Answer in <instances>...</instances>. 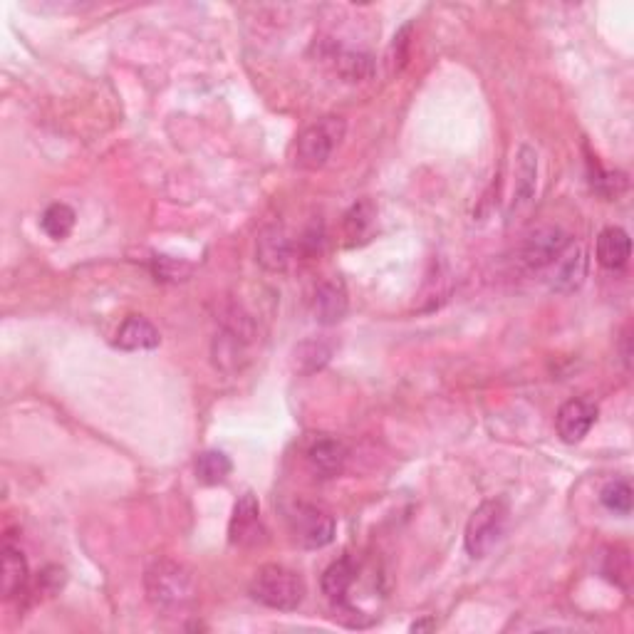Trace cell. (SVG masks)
Listing matches in <instances>:
<instances>
[{
	"label": "cell",
	"instance_id": "cell-1",
	"mask_svg": "<svg viewBox=\"0 0 634 634\" xmlns=\"http://www.w3.org/2000/svg\"><path fill=\"white\" fill-rule=\"evenodd\" d=\"M251 597L261 605L270 607V610L280 612H293L303 605L305 595H308V587L305 580L300 578L295 570L283 568V565H263L256 570L251 580Z\"/></svg>",
	"mask_w": 634,
	"mask_h": 634
},
{
	"label": "cell",
	"instance_id": "cell-2",
	"mask_svg": "<svg viewBox=\"0 0 634 634\" xmlns=\"http://www.w3.org/2000/svg\"><path fill=\"white\" fill-rule=\"evenodd\" d=\"M144 590L152 605L161 610H176L196 597V585L189 570L174 560H157L144 575Z\"/></svg>",
	"mask_w": 634,
	"mask_h": 634
},
{
	"label": "cell",
	"instance_id": "cell-3",
	"mask_svg": "<svg viewBox=\"0 0 634 634\" xmlns=\"http://www.w3.org/2000/svg\"><path fill=\"white\" fill-rule=\"evenodd\" d=\"M508 516H511V511H508V503L503 498H488V501H483L471 513L469 523H466V553L471 558H486L501 543L503 533L508 528Z\"/></svg>",
	"mask_w": 634,
	"mask_h": 634
},
{
	"label": "cell",
	"instance_id": "cell-4",
	"mask_svg": "<svg viewBox=\"0 0 634 634\" xmlns=\"http://www.w3.org/2000/svg\"><path fill=\"white\" fill-rule=\"evenodd\" d=\"M347 124L342 117H325L313 127L305 129L298 137V147H295V161L300 169H322L327 159L332 157L337 144L345 139Z\"/></svg>",
	"mask_w": 634,
	"mask_h": 634
},
{
	"label": "cell",
	"instance_id": "cell-5",
	"mask_svg": "<svg viewBox=\"0 0 634 634\" xmlns=\"http://www.w3.org/2000/svg\"><path fill=\"white\" fill-rule=\"evenodd\" d=\"M288 526L295 543L308 550H320L335 540V518L313 503H295L288 511Z\"/></svg>",
	"mask_w": 634,
	"mask_h": 634
},
{
	"label": "cell",
	"instance_id": "cell-6",
	"mask_svg": "<svg viewBox=\"0 0 634 634\" xmlns=\"http://www.w3.org/2000/svg\"><path fill=\"white\" fill-rule=\"evenodd\" d=\"M570 246V236L558 226H543L533 231L523 243V263L533 270H543L553 265Z\"/></svg>",
	"mask_w": 634,
	"mask_h": 634
},
{
	"label": "cell",
	"instance_id": "cell-7",
	"mask_svg": "<svg viewBox=\"0 0 634 634\" xmlns=\"http://www.w3.org/2000/svg\"><path fill=\"white\" fill-rule=\"evenodd\" d=\"M265 528L261 521V506L253 493H243L233 508L231 523H228V540L238 548H256L263 543Z\"/></svg>",
	"mask_w": 634,
	"mask_h": 634
},
{
	"label": "cell",
	"instance_id": "cell-8",
	"mask_svg": "<svg viewBox=\"0 0 634 634\" xmlns=\"http://www.w3.org/2000/svg\"><path fill=\"white\" fill-rule=\"evenodd\" d=\"M597 422V404L590 399H570L558 409L555 429L565 444H578L590 434L592 424Z\"/></svg>",
	"mask_w": 634,
	"mask_h": 634
},
{
	"label": "cell",
	"instance_id": "cell-9",
	"mask_svg": "<svg viewBox=\"0 0 634 634\" xmlns=\"http://www.w3.org/2000/svg\"><path fill=\"white\" fill-rule=\"evenodd\" d=\"M308 464L313 474L320 478H335L345 471L347 464V446L335 436H322L315 439L308 449Z\"/></svg>",
	"mask_w": 634,
	"mask_h": 634
},
{
	"label": "cell",
	"instance_id": "cell-10",
	"mask_svg": "<svg viewBox=\"0 0 634 634\" xmlns=\"http://www.w3.org/2000/svg\"><path fill=\"white\" fill-rule=\"evenodd\" d=\"M161 335L157 327L142 315H132L122 322V327L117 330L114 337V347L124 352H142V350H154L159 347Z\"/></svg>",
	"mask_w": 634,
	"mask_h": 634
},
{
	"label": "cell",
	"instance_id": "cell-11",
	"mask_svg": "<svg viewBox=\"0 0 634 634\" xmlns=\"http://www.w3.org/2000/svg\"><path fill=\"white\" fill-rule=\"evenodd\" d=\"M630 236L622 228L612 226L605 228V231L597 236V246H595V256L597 263L607 270H622L627 263H630Z\"/></svg>",
	"mask_w": 634,
	"mask_h": 634
},
{
	"label": "cell",
	"instance_id": "cell-12",
	"mask_svg": "<svg viewBox=\"0 0 634 634\" xmlns=\"http://www.w3.org/2000/svg\"><path fill=\"white\" fill-rule=\"evenodd\" d=\"M587 275V258L580 246L570 243L565 248L563 256L555 261V275H553V290L558 293H575L580 288L582 280Z\"/></svg>",
	"mask_w": 634,
	"mask_h": 634
},
{
	"label": "cell",
	"instance_id": "cell-13",
	"mask_svg": "<svg viewBox=\"0 0 634 634\" xmlns=\"http://www.w3.org/2000/svg\"><path fill=\"white\" fill-rule=\"evenodd\" d=\"M516 184H513V209L533 201L535 184H538V154L528 144H521L516 154Z\"/></svg>",
	"mask_w": 634,
	"mask_h": 634
},
{
	"label": "cell",
	"instance_id": "cell-14",
	"mask_svg": "<svg viewBox=\"0 0 634 634\" xmlns=\"http://www.w3.org/2000/svg\"><path fill=\"white\" fill-rule=\"evenodd\" d=\"M290 256H293V246H290L283 228L280 226L265 228L261 238H258V263H261L265 270L280 273V270L288 268Z\"/></svg>",
	"mask_w": 634,
	"mask_h": 634
},
{
	"label": "cell",
	"instance_id": "cell-15",
	"mask_svg": "<svg viewBox=\"0 0 634 634\" xmlns=\"http://www.w3.org/2000/svg\"><path fill=\"white\" fill-rule=\"evenodd\" d=\"M355 578H357V563L350 558V555H345V558L335 560V563L322 573V582H320L322 592H325L327 600L335 602V605H345L347 592H350Z\"/></svg>",
	"mask_w": 634,
	"mask_h": 634
},
{
	"label": "cell",
	"instance_id": "cell-16",
	"mask_svg": "<svg viewBox=\"0 0 634 634\" xmlns=\"http://www.w3.org/2000/svg\"><path fill=\"white\" fill-rule=\"evenodd\" d=\"M313 310L320 325H337L347 315V293L342 283H322L315 293Z\"/></svg>",
	"mask_w": 634,
	"mask_h": 634
},
{
	"label": "cell",
	"instance_id": "cell-17",
	"mask_svg": "<svg viewBox=\"0 0 634 634\" xmlns=\"http://www.w3.org/2000/svg\"><path fill=\"white\" fill-rule=\"evenodd\" d=\"M28 585V560L13 545H5L3 550V597L10 600V597L20 595Z\"/></svg>",
	"mask_w": 634,
	"mask_h": 634
},
{
	"label": "cell",
	"instance_id": "cell-18",
	"mask_svg": "<svg viewBox=\"0 0 634 634\" xmlns=\"http://www.w3.org/2000/svg\"><path fill=\"white\" fill-rule=\"evenodd\" d=\"M231 471L233 464L223 451H204L196 459V478L204 486H218V483H223L231 476Z\"/></svg>",
	"mask_w": 634,
	"mask_h": 634
},
{
	"label": "cell",
	"instance_id": "cell-19",
	"mask_svg": "<svg viewBox=\"0 0 634 634\" xmlns=\"http://www.w3.org/2000/svg\"><path fill=\"white\" fill-rule=\"evenodd\" d=\"M75 221L77 216L70 206L53 204L45 209L43 218H40V226H43V231L48 233L53 241H65V238L72 233V228H75Z\"/></svg>",
	"mask_w": 634,
	"mask_h": 634
},
{
	"label": "cell",
	"instance_id": "cell-20",
	"mask_svg": "<svg viewBox=\"0 0 634 634\" xmlns=\"http://www.w3.org/2000/svg\"><path fill=\"white\" fill-rule=\"evenodd\" d=\"M332 345L322 340H308L295 350V367L305 374H313L330 362Z\"/></svg>",
	"mask_w": 634,
	"mask_h": 634
},
{
	"label": "cell",
	"instance_id": "cell-21",
	"mask_svg": "<svg viewBox=\"0 0 634 634\" xmlns=\"http://www.w3.org/2000/svg\"><path fill=\"white\" fill-rule=\"evenodd\" d=\"M337 72H340L347 82L370 80L374 72V62L372 57L365 53H340L337 55Z\"/></svg>",
	"mask_w": 634,
	"mask_h": 634
},
{
	"label": "cell",
	"instance_id": "cell-22",
	"mask_svg": "<svg viewBox=\"0 0 634 634\" xmlns=\"http://www.w3.org/2000/svg\"><path fill=\"white\" fill-rule=\"evenodd\" d=\"M602 506L617 516H630L632 513V486L627 481H612L602 488L600 493Z\"/></svg>",
	"mask_w": 634,
	"mask_h": 634
},
{
	"label": "cell",
	"instance_id": "cell-23",
	"mask_svg": "<svg viewBox=\"0 0 634 634\" xmlns=\"http://www.w3.org/2000/svg\"><path fill=\"white\" fill-rule=\"evenodd\" d=\"M374 221V209L370 201H362V204H355L345 216V233L347 238L357 241V238H365L370 233Z\"/></svg>",
	"mask_w": 634,
	"mask_h": 634
},
{
	"label": "cell",
	"instance_id": "cell-24",
	"mask_svg": "<svg viewBox=\"0 0 634 634\" xmlns=\"http://www.w3.org/2000/svg\"><path fill=\"white\" fill-rule=\"evenodd\" d=\"M152 268L161 283H181V280H189L191 273H194V265L186 261H176V258L169 256H154Z\"/></svg>",
	"mask_w": 634,
	"mask_h": 634
},
{
	"label": "cell",
	"instance_id": "cell-25",
	"mask_svg": "<svg viewBox=\"0 0 634 634\" xmlns=\"http://www.w3.org/2000/svg\"><path fill=\"white\" fill-rule=\"evenodd\" d=\"M592 189L600 196H605V199H617L627 189V174H622V171L612 174V171L597 169V174H592Z\"/></svg>",
	"mask_w": 634,
	"mask_h": 634
},
{
	"label": "cell",
	"instance_id": "cell-26",
	"mask_svg": "<svg viewBox=\"0 0 634 634\" xmlns=\"http://www.w3.org/2000/svg\"><path fill=\"white\" fill-rule=\"evenodd\" d=\"M409 38H412V23L404 25L402 30H397L392 45H389V65H392V72H399L404 65H407L409 43H412Z\"/></svg>",
	"mask_w": 634,
	"mask_h": 634
},
{
	"label": "cell",
	"instance_id": "cell-27",
	"mask_svg": "<svg viewBox=\"0 0 634 634\" xmlns=\"http://www.w3.org/2000/svg\"><path fill=\"white\" fill-rule=\"evenodd\" d=\"M436 622L434 620H424V622H417V625H412V632H422V630H434Z\"/></svg>",
	"mask_w": 634,
	"mask_h": 634
}]
</instances>
